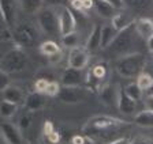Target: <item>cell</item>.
Returning a JSON list of instances; mask_svg holds the SVG:
<instances>
[{"instance_id": "6da1fadb", "label": "cell", "mask_w": 153, "mask_h": 144, "mask_svg": "<svg viewBox=\"0 0 153 144\" xmlns=\"http://www.w3.org/2000/svg\"><path fill=\"white\" fill-rule=\"evenodd\" d=\"M126 124V121L111 115H94L83 125L82 131L83 134L92 140H104L108 139L111 134L116 133V131Z\"/></svg>"}, {"instance_id": "7a4b0ae2", "label": "cell", "mask_w": 153, "mask_h": 144, "mask_svg": "<svg viewBox=\"0 0 153 144\" xmlns=\"http://www.w3.org/2000/svg\"><path fill=\"white\" fill-rule=\"evenodd\" d=\"M137 38H141L138 33L135 31V27H134V23L126 29L120 30L118 33V35L115 37V39L111 42L109 46H107L102 50L107 52V55L111 56V57H116L120 58L123 56L131 55V53H137L135 46H137Z\"/></svg>"}, {"instance_id": "3957f363", "label": "cell", "mask_w": 153, "mask_h": 144, "mask_svg": "<svg viewBox=\"0 0 153 144\" xmlns=\"http://www.w3.org/2000/svg\"><path fill=\"white\" fill-rule=\"evenodd\" d=\"M146 67V56L142 52L123 56L116 61V71L124 79L138 77Z\"/></svg>"}, {"instance_id": "277c9868", "label": "cell", "mask_w": 153, "mask_h": 144, "mask_svg": "<svg viewBox=\"0 0 153 144\" xmlns=\"http://www.w3.org/2000/svg\"><path fill=\"white\" fill-rule=\"evenodd\" d=\"M11 38L14 44L19 48H27L37 45L40 41V33L37 27L33 26L30 22H22L16 23V26L11 31Z\"/></svg>"}, {"instance_id": "5b68a950", "label": "cell", "mask_w": 153, "mask_h": 144, "mask_svg": "<svg viewBox=\"0 0 153 144\" xmlns=\"http://www.w3.org/2000/svg\"><path fill=\"white\" fill-rule=\"evenodd\" d=\"M36 15H37L38 27H40V30L44 34L47 35L60 34V30H59V16H57L56 8L42 7Z\"/></svg>"}, {"instance_id": "8992f818", "label": "cell", "mask_w": 153, "mask_h": 144, "mask_svg": "<svg viewBox=\"0 0 153 144\" xmlns=\"http://www.w3.org/2000/svg\"><path fill=\"white\" fill-rule=\"evenodd\" d=\"M1 63H3V67L1 69L6 71V72H19L26 68L27 65V56L26 53L22 50V48H16L11 49L6 53V55L1 57Z\"/></svg>"}, {"instance_id": "52a82bcc", "label": "cell", "mask_w": 153, "mask_h": 144, "mask_svg": "<svg viewBox=\"0 0 153 144\" xmlns=\"http://www.w3.org/2000/svg\"><path fill=\"white\" fill-rule=\"evenodd\" d=\"M57 96L62 102L79 103L86 99L88 88H83V86H62Z\"/></svg>"}, {"instance_id": "ba28073f", "label": "cell", "mask_w": 153, "mask_h": 144, "mask_svg": "<svg viewBox=\"0 0 153 144\" xmlns=\"http://www.w3.org/2000/svg\"><path fill=\"white\" fill-rule=\"evenodd\" d=\"M57 16H59V30H60L62 37L76 30V25H78L76 18L70 7H60L59 11H57Z\"/></svg>"}, {"instance_id": "9c48e42d", "label": "cell", "mask_w": 153, "mask_h": 144, "mask_svg": "<svg viewBox=\"0 0 153 144\" xmlns=\"http://www.w3.org/2000/svg\"><path fill=\"white\" fill-rule=\"evenodd\" d=\"M90 60V52L85 46H78V48L70 49L68 53V67L78 68V69H85L89 64Z\"/></svg>"}, {"instance_id": "30bf717a", "label": "cell", "mask_w": 153, "mask_h": 144, "mask_svg": "<svg viewBox=\"0 0 153 144\" xmlns=\"http://www.w3.org/2000/svg\"><path fill=\"white\" fill-rule=\"evenodd\" d=\"M86 83V74L83 69L68 67L62 74V84L63 86H83Z\"/></svg>"}, {"instance_id": "8fae6325", "label": "cell", "mask_w": 153, "mask_h": 144, "mask_svg": "<svg viewBox=\"0 0 153 144\" xmlns=\"http://www.w3.org/2000/svg\"><path fill=\"white\" fill-rule=\"evenodd\" d=\"M18 0H0V7L4 14L7 26L10 30H13L16 26V19H18Z\"/></svg>"}, {"instance_id": "7c38bea8", "label": "cell", "mask_w": 153, "mask_h": 144, "mask_svg": "<svg viewBox=\"0 0 153 144\" xmlns=\"http://www.w3.org/2000/svg\"><path fill=\"white\" fill-rule=\"evenodd\" d=\"M0 132L4 136L8 144H22L23 134L19 126L14 125L13 122H3L0 124Z\"/></svg>"}, {"instance_id": "4fadbf2b", "label": "cell", "mask_w": 153, "mask_h": 144, "mask_svg": "<svg viewBox=\"0 0 153 144\" xmlns=\"http://www.w3.org/2000/svg\"><path fill=\"white\" fill-rule=\"evenodd\" d=\"M120 91L122 88L116 84H107V86H102L100 90V98H101L102 103H105L107 106L118 107Z\"/></svg>"}, {"instance_id": "5bb4252c", "label": "cell", "mask_w": 153, "mask_h": 144, "mask_svg": "<svg viewBox=\"0 0 153 144\" xmlns=\"http://www.w3.org/2000/svg\"><path fill=\"white\" fill-rule=\"evenodd\" d=\"M134 27H135V31L138 33V35L141 37V39L145 44H148L153 37V19H150L148 16L138 18L134 22Z\"/></svg>"}, {"instance_id": "9a60e30c", "label": "cell", "mask_w": 153, "mask_h": 144, "mask_svg": "<svg viewBox=\"0 0 153 144\" xmlns=\"http://www.w3.org/2000/svg\"><path fill=\"white\" fill-rule=\"evenodd\" d=\"M93 8L97 12V15L104 18V19H112L119 11L115 6H112L111 3L105 1V0H94V4H93Z\"/></svg>"}, {"instance_id": "2e32d148", "label": "cell", "mask_w": 153, "mask_h": 144, "mask_svg": "<svg viewBox=\"0 0 153 144\" xmlns=\"http://www.w3.org/2000/svg\"><path fill=\"white\" fill-rule=\"evenodd\" d=\"M124 7L134 14H149L153 11V0H123Z\"/></svg>"}, {"instance_id": "e0dca14e", "label": "cell", "mask_w": 153, "mask_h": 144, "mask_svg": "<svg viewBox=\"0 0 153 144\" xmlns=\"http://www.w3.org/2000/svg\"><path fill=\"white\" fill-rule=\"evenodd\" d=\"M47 103V99H45V94H41L36 91V93H30L26 95L25 98V107L30 112H36V110H41L42 107Z\"/></svg>"}, {"instance_id": "ac0fdd59", "label": "cell", "mask_w": 153, "mask_h": 144, "mask_svg": "<svg viewBox=\"0 0 153 144\" xmlns=\"http://www.w3.org/2000/svg\"><path fill=\"white\" fill-rule=\"evenodd\" d=\"M85 48L88 49L90 53L101 49V26L94 25L92 27V30H90V33H89V37L86 39Z\"/></svg>"}, {"instance_id": "d6986e66", "label": "cell", "mask_w": 153, "mask_h": 144, "mask_svg": "<svg viewBox=\"0 0 153 144\" xmlns=\"http://www.w3.org/2000/svg\"><path fill=\"white\" fill-rule=\"evenodd\" d=\"M118 109L123 114H133L137 109V101L133 99L131 96H128L124 93V90L122 88L120 95H119V103H118Z\"/></svg>"}, {"instance_id": "ffe728a7", "label": "cell", "mask_w": 153, "mask_h": 144, "mask_svg": "<svg viewBox=\"0 0 153 144\" xmlns=\"http://www.w3.org/2000/svg\"><path fill=\"white\" fill-rule=\"evenodd\" d=\"M134 22H135V19H134L133 16L128 15V14H126V12H120V11H119V12L111 19V25L114 26L118 31H120V30H123V29H126V27H128V26H131Z\"/></svg>"}, {"instance_id": "44dd1931", "label": "cell", "mask_w": 153, "mask_h": 144, "mask_svg": "<svg viewBox=\"0 0 153 144\" xmlns=\"http://www.w3.org/2000/svg\"><path fill=\"white\" fill-rule=\"evenodd\" d=\"M3 98H4L6 101H10V102L19 105V103L25 102V98H26V96L23 95L22 90L19 88V87L8 86V87H7V88L3 91Z\"/></svg>"}, {"instance_id": "7402d4cb", "label": "cell", "mask_w": 153, "mask_h": 144, "mask_svg": "<svg viewBox=\"0 0 153 144\" xmlns=\"http://www.w3.org/2000/svg\"><path fill=\"white\" fill-rule=\"evenodd\" d=\"M118 33L119 31L111 23L101 26V49H105L107 46H109L111 42L115 39V37L118 35Z\"/></svg>"}, {"instance_id": "603a6c76", "label": "cell", "mask_w": 153, "mask_h": 144, "mask_svg": "<svg viewBox=\"0 0 153 144\" xmlns=\"http://www.w3.org/2000/svg\"><path fill=\"white\" fill-rule=\"evenodd\" d=\"M19 7L26 14H37L45 6L44 0H18Z\"/></svg>"}, {"instance_id": "cb8c5ba5", "label": "cell", "mask_w": 153, "mask_h": 144, "mask_svg": "<svg viewBox=\"0 0 153 144\" xmlns=\"http://www.w3.org/2000/svg\"><path fill=\"white\" fill-rule=\"evenodd\" d=\"M134 122L138 126H142V128H152L153 126V112H150V110L140 112L134 117Z\"/></svg>"}, {"instance_id": "d4e9b609", "label": "cell", "mask_w": 153, "mask_h": 144, "mask_svg": "<svg viewBox=\"0 0 153 144\" xmlns=\"http://www.w3.org/2000/svg\"><path fill=\"white\" fill-rule=\"evenodd\" d=\"M62 45L64 48H68V49H74L81 46V34L75 30V31L70 33V34L63 35L62 37Z\"/></svg>"}, {"instance_id": "484cf974", "label": "cell", "mask_w": 153, "mask_h": 144, "mask_svg": "<svg viewBox=\"0 0 153 144\" xmlns=\"http://www.w3.org/2000/svg\"><path fill=\"white\" fill-rule=\"evenodd\" d=\"M16 110H18V105L16 103H13L6 99H3L0 102V115L4 117V118H11L16 113Z\"/></svg>"}, {"instance_id": "4316f807", "label": "cell", "mask_w": 153, "mask_h": 144, "mask_svg": "<svg viewBox=\"0 0 153 144\" xmlns=\"http://www.w3.org/2000/svg\"><path fill=\"white\" fill-rule=\"evenodd\" d=\"M60 50V45H57L55 41H44L40 44V52H41V55L47 56V57H49V56L55 55V53Z\"/></svg>"}, {"instance_id": "83f0119b", "label": "cell", "mask_w": 153, "mask_h": 144, "mask_svg": "<svg viewBox=\"0 0 153 144\" xmlns=\"http://www.w3.org/2000/svg\"><path fill=\"white\" fill-rule=\"evenodd\" d=\"M124 93L127 94L128 96H131L133 99H135L138 102V101L142 98V88H141L140 86L137 84V82H133V83H128L127 86H124Z\"/></svg>"}, {"instance_id": "f1b7e54d", "label": "cell", "mask_w": 153, "mask_h": 144, "mask_svg": "<svg viewBox=\"0 0 153 144\" xmlns=\"http://www.w3.org/2000/svg\"><path fill=\"white\" fill-rule=\"evenodd\" d=\"M137 84L142 88V91H149L153 87V76L148 72H142L137 77Z\"/></svg>"}, {"instance_id": "f546056e", "label": "cell", "mask_w": 153, "mask_h": 144, "mask_svg": "<svg viewBox=\"0 0 153 144\" xmlns=\"http://www.w3.org/2000/svg\"><path fill=\"white\" fill-rule=\"evenodd\" d=\"M59 91H60V84L57 83V82H55V80H49L44 94L48 96H57L59 95Z\"/></svg>"}, {"instance_id": "4dcf8cb0", "label": "cell", "mask_w": 153, "mask_h": 144, "mask_svg": "<svg viewBox=\"0 0 153 144\" xmlns=\"http://www.w3.org/2000/svg\"><path fill=\"white\" fill-rule=\"evenodd\" d=\"M32 114H30V110H29L27 113H25V114L21 115V118H19V124L18 126L21 128V131H26V129L32 125Z\"/></svg>"}, {"instance_id": "1f68e13d", "label": "cell", "mask_w": 153, "mask_h": 144, "mask_svg": "<svg viewBox=\"0 0 153 144\" xmlns=\"http://www.w3.org/2000/svg\"><path fill=\"white\" fill-rule=\"evenodd\" d=\"M10 83H11V79H10L8 72H6V71H3V69H0V91L3 93L7 87L11 86Z\"/></svg>"}, {"instance_id": "d6a6232c", "label": "cell", "mask_w": 153, "mask_h": 144, "mask_svg": "<svg viewBox=\"0 0 153 144\" xmlns=\"http://www.w3.org/2000/svg\"><path fill=\"white\" fill-rule=\"evenodd\" d=\"M71 143L73 144H94V141L90 137L85 136V134H76L71 139Z\"/></svg>"}, {"instance_id": "836d02e7", "label": "cell", "mask_w": 153, "mask_h": 144, "mask_svg": "<svg viewBox=\"0 0 153 144\" xmlns=\"http://www.w3.org/2000/svg\"><path fill=\"white\" fill-rule=\"evenodd\" d=\"M67 0H44L45 7H51V8H60L64 7Z\"/></svg>"}, {"instance_id": "e575fe53", "label": "cell", "mask_w": 153, "mask_h": 144, "mask_svg": "<svg viewBox=\"0 0 153 144\" xmlns=\"http://www.w3.org/2000/svg\"><path fill=\"white\" fill-rule=\"evenodd\" d=\"M49 80L44 79V77H40V79H37V82L34 83V87H36V91H38V93L44 94L45 88H47V84Z\"/></svg>"}, {"instance_id": "d590c367", "label": "cell", "mask_w": 153, "mask_h": 144, "mask_svg": "<svg viewBox=\"0 0 153 144\" xmlns=\"http://www.w3.org/2000/svg\"><path fill=\"white\" fill-rule=\"evenodd\" d=\"M8 31H10V29H8V26H7L4 14L1 11V7H0V34H8Z\"/></svg>"}, {"instance_id": "8d00e7d4", "label": "cell", "mask_w": 153, "mask_h": 144, "mask_svg": "<svg viewBox=\"0 0 153 144\" xmlns=\"http://www.w3.org/2000/svg\"><path fill=\"white\" fill-rule=\"evenodd\" d=\"M47 58H48V61H49V64H52V65L59 64V63L63 60V50L57 52V53H55V55L49 56V57H47Z\"/></svg>"}, {"instance_id": "74e56055", "label": "cell", "mask_w": 153, "mask_h": 144, "mask_svg": "<svg viewBox=\"0 0 153 144\" xmlns=\"http://www.w3.org/2000/svg\"><path fill=\"white\" fill-rule=\"evenodd\" d=\"M130 144H153V140H150V139L148 137H135L134 140H131Z\"/></svg>"}, {"instance_id": "f35d334b", "label": "cell", "mask_w": 153, "mask_h": 144, "mask_svg": "<svg viewBox=\"0 0 153 144\" xmlns=\"http://www.w3.org/2000/svg\"><path fill=\"white\" fill-rule=\"evenodd\" d=\"M143 105H145V109L146 110H150V112H153V95H148L146 98H145V102H143Z\"/></svg>"}, {"instance_id": "ab89813d", "label": "cell", "mask_w": 153, "mask_h": 144, "mask_svg": "<svg viewBox=\"0 0 153 144\" xmlns=\"http://www.w3.org/2000/svg\"><path fill=\"white\" fill-rule=\"evenodd\" d=\"M105 1L111 3L112 6H115L118 10H123V8H124V1H123V0H105Z\"/></svg>"}, {"instance_id": "60d3db41", "label": "cell", "mask_w": 153, "mask_h": 144, "mask_svg": "<svg viewBox=\"0 0 153 144\" xmlns=\"http://www.w3.org/2000/svg\"><path fill=\"white\" fill-rule=\"evenodd\" d=\"M47 139L51 141V143H57V141H59V134L53 131V132H51V133L47 134Z\"/></svg>"}, {"instance_id": "b9f144b4", "label": "cell", "mask_w": 153, "mask_h": 144, "mask_svg": "<svg viewBox=\"0 0 153 144\" xmlns=\"http://www.w3.org/2000/svg\"><path fill=\"white\" fill-rule=\"evenodd\" d=\"M130 143H131V140H128L126 137H120V139H116V140L109 141L108 144H130Z\"/></svg>"}, {"instance_id": "7bdbcfd3", "label": "cell", "mask_w": 153, "mask_h": 144, "mask_svg": "<svg viewBox=\"0 0 153 144\" xmlns=\"http://www.w3.org/2000/svg\"><path fill=\"white\" fill-rule=\"evenodd\" d=\"M146 46H148V50H149V53L153 56V37L150 38V41L146 44Z\"/></svg>"}, {"instance_id": "ee69618b", "label": "cell", "mask_w": 153, "mask_h": 144, "mask_svg": "<svg viewBox=\"0 0 153 144\" xmlns=\"http://www.w3.org/2000/svg\"><path fill=\"white\" fill-rule=\"evenodd\" d=\"M0 144H8L6 141V139H4V136L1 134V132H0Z\"/></svg>"}, {"instance_id": "f6af8a7d", "label": "cell", "mask_w": 153, "mask_h": 144, "mask_svg": "<svg viewBox=\"0 0 153 144\" xmlns=\"http://www.w3.org/2000/svg\"><path fill=\"white\" fill-rule=\"evenodd\" d=\"M149 93H150V95H153V87H152V88L149 90Z\"/></svg>"}, {"instance_id": "bcb514c9", "label": "cell", "mask_w": 153, "mask_h": 144, "mask_svg": "<svg viewBox=\"0 0 153 144\" xmlns=\"http://www.w3.org/2000/svg\"><path fill=\"white\" fill-rule=\"evenodd\" d=\"M1 67H3V63H1V58H0V69H1Z\"/></svg>"}, {"instance_id": "7dc6e473", "label": "cell", "mask_w": 153, "mask_h": 144, "mask_svg": "<svg viewBox=\"0 0 153 144\" xmlns=\"http://www.w3.org/2000/svg\"><path fill=\"white\" fill-rule=\"evenodd\" d=\"M27 144H37V143H33V141H30V143H27Z\"/></svg>"}, {"instance_id": "c3c4849f", "label": "cell", "mask_w": 153, "mask_h": 144, "mask_svg": "<svg viewBox=\"0 0 153 144\" xmlns=\"http://www.w3.org/2000/svg\"><path fill=\"white\" fill-rule=\"evenodd\" d=\"M152 68H153V58H152Z\"/></svg>"}]
</instances>
